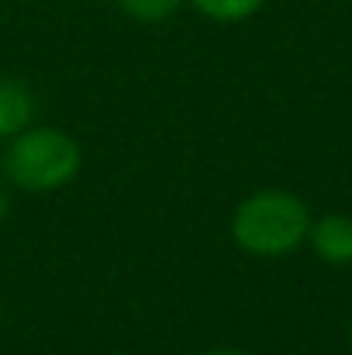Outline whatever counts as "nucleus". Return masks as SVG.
<instances>
[{
  "label": "nucleus",
  "instance_id": "nucleus-1",
  "mask_svg": "<svg viewBox=\"0 0 352 355\" xmlns=\"http://www.w3.org/2000/svg\"><path fill=\"white\" fill-rule=\"evenodd\" d=\"M311 211L301 197L287 190H259L238 204L232 235L238 248L252 255H287L308 241Z\"/></svg>",
  "mask_w": 352,
  "mask_h": 355
},
{
  "label": "nucleus",
  "instance_id": "nucleus-2",
  "mask_svg": "<svg viewBox=\"0 0 352 355\" xmlns=\"http://www.w3.org/2000/svg\"><path fill=\"white\" fill-rule=\"evenodd\" d=\"M3 169L10 183L45 193L66 187L80 169V145L59 128H24L14 135Z\"/></svg>",
  "mask_w": 352,
  "mask_h": 355
},
{
  "label": "nucleus",
  "instance_id": "nucleus-3",
  "mask_svg": "<svg viewBox=\"0 0 352 355\" xmlns=\"http://www.w3.org/2000/svg\"><path fill=\"white\" fill-rule=\"evenodd\" d=\"M308 241L315 245V252L325 262L349 266L352 262V218H346V214H325V218L311 221Z\"/></svg>",
  "mask_w": 352,
  "mask_h": 355
},
{
  "label": "nucleus",
  "instance_id": "nucleus-4",
  "mask_svg": "<svg viewBox=\"0 0 352 355\" xmlns=\"http://www.w3.org/2000/svg\"><path fill=\"white\" fill-rule=\"evenodd\" d=\"M35 118V94L17 80H0V138H14L17 131L31 128Z\"/></svg>",
  "mask_w": 352,
  "mask_h": 355
},
{
  "label": "nucleus",
  "instance_id": "nucleus-5",
  "mask_svg": "<svg viewBox=\"0 0 352 355\" xmlns=\"http://www.w3.org/2000/svg\"><path fill=\"white\" fill-rule=\"evenodd\" d=\"M190 7H197V10H201L204 17H211V21L232 24V21L252 17V14L262 7V0H190Z\"/></svg>",
  "mask_w": 352,
  "mask_h": 355
},
{
  "label": "nucleus",
  "instance_id": "nucleus-6",
  "mask_svg": "<svg viewBox=\"0 0 352 355\" xmlns=\"http://www.w3.org/2000/svg\"><path fill=\"white\" fill-rule=\"evenodd\" d=\"M183 0H117V7L138 21V24H159V21H169L176 10H180Z\"/></svg>",
  "mask_w": 352,
  "mask_h": 355
},
{
  "label": "nucleus",
  "instance_id": "nucleus-7",
  "mask_svg": "<svg viewBox=\"0 0 352 355\" xmlns=\"http://www.w3.org/2000/svg\"><path fill=\"white\" fill-rule=\"evenodd\" d=\"M3 218H7V193L0 190V221H3Z\"/></svg>",
  "mask_w": 352,
  "mask_h": 355
},
{
  "label": "nucleus",
  "instance_id": "nucleus-8",
  "mask_svg": "<svg viewBox=\"0 0 352 355\" xmlns=\"http://www.w3.org/2000/svg\"><path fill=\"white\" fill-rule=\"evenodd\" d=\"M208 355H245V352H235V349H211Z\"/></svg>",
  "mask_w": 352,
  "mask_h": 355
},
{
  "label": "nucleus",
  "instance_id": "nucleus-9",
  "mask_svg": "<svg viewBox=\"0 0 352 355\" xmlns=\"http://www.w3.org/2000/svg\"><path fill=\"white\" fill-rule=\"evenodd\" d=\"M349 349H352V328H349Z\"/></svg>",
  "mask_w": 352,
  "mask_h": 355
}]
</instances>
